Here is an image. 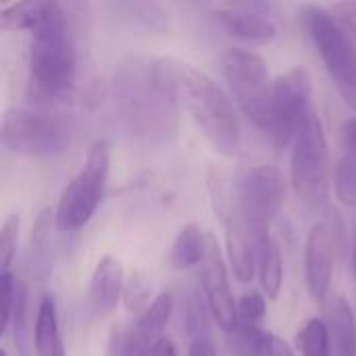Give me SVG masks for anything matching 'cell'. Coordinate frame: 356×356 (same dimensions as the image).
Masks as SVG:
<instances>
[{"instance_id": "1", "label": "cell", "mask_w": 356, "mask_h": 356, "mask_svg": "<svg viewBox=\"0 0 356 356\" xmlns=\"http://www.w3.org/2000/svg\"><path fill=\"white\" fill-rule=\"evenodd\" d=\"M154 73L175 104L190 113L213 150L227 159L240 152L242 125L236 102L215 79L194 65L173 56L154 58Z\"/></svg>"}, {"instance_id": "2", "label": "cell", "mask_w": 356, "mask_h": 356, "mask_svg": "<svg viewBox=\"0 0 356 356\" xmlns=\"http://www.w3.org/2000/svg\"><path fill=\"white\" fill-rule=\"evenodd\" d=\"M113 94L127 131L138 142L161 144L175 136L179 106L156 79L154 58L125 56L115 67Z\"/></svg>"}, {"instance_id": "3", "label": "cell", "mask_w": 356, "mask_h": 356, "mask_svg": "<svg viewBox=\"0 0 356 356\" xmlns=\"http://www.w3.org/2000/svg\"><path fill=\"white\" fill-rule=\"evenodd\" d=\"M77 50L69 17L63 15L31 33L29 81L38 96L65 98L75 83Z\"/></svg>"}, {"instance_id": "4", "label": "cell", "mask_w": 356, "mask_h": 356, "mask_svg": "<svg viewBox=\"0 0 356 356\" xmlns=\"http://www.w3.org/2000/svg\"><path fill=\"white\" fill-rule=\"evenodd\" d=\"M334 184V169L325 127L313 111L292 142L290 186L309 207H323Z\"/></svg>"}, {"instance_id": "5", "label": "cell", "mask_w": 356, "mask_h": 356, "mask_svg": "<svg viewBox=\"0 0 356 356\" xmlns=\"http://www.w3.org/2000/svg\"><path fill=\"white\" fill-rule=\"evenodd\" d=\"M108 167H111L108 142L96 140L88 150L81 171L65 186L58 198V204L54 209L58 232L73 234L90 223V219L94 217V213L102 202Z\"/></svg>"}, {"instance_id": "6", "label": "cell", "mask_w": 356, "mask_h": 356, "mask_svg": "<svg viewBox=\"0 0 356 356\" xmlns=\"http://www.w3.org/2000/svg\"><path fill=\"white\" fill-rule=\"evenodd\" d=\"M300 17L334 86L344 102L356 111V46L353 40L342 31L332 13L321 6L309 4L300 10Z\"/></svg>"}, {"instance_id": "7", "label": "cell", "mask_w": 356, "mask_h": 356, "mask_svg": "<svg viewBox=\"0 0 356 356\" xmlns=\"http://www.w3.org/2000/svg\"><path fill=\"white\" fill-rule=\"evenodd\" d=\"M221 73L240 113L263 134L269 119L273 83L267 60L248 48H227L221 54Z\"/></svg>"}, {"instance_id": "8", "label": "cell", "mask_w": 356, "mask_h": 356, "mask_svg": "<svg viewBox=\"0 0 356 356\" xmlns=\"http://www.w3.org/2000/svg\"><path fill=\"white\" fill-rule=\"evenodd\" d=\"M286 202L288 181L284 173L273 165H257L240 177L232 209L257 238H263L271 234Z\"/></svg>"}, {"instance_id": "9", "label": "cell", "mask_w": 356, "mask_h": 356, "mask_svg": "<svg viewBox=\"0 0 356 356\" xmlns=\"http://www.w3.org/2000/svg\"><path fill=\"white\" fill-rule=\"evenodd\" d=\"M311 100L313 79L305 67H292L273 79L269 96V119L263 136H267L277 150H284L294 142L302 123L313 113Z\"/></svg>"}, {"instance_id": "10", "label": "cell", "mask_w": 356, "mask_h": 356, "mask_svg": "<svg viewBox=\"0 0 356 356\" xmlns=\"http://www.w3.org/2000/svg\"><path fill=\"white\" fill-rule=\"evenodd\" d=\"M0 140L10 154L46 159L60 154L69 146V129L56 115L31 108H10L2 117Z\"/></svg>"}, {"instance_id": "11", "label": "cell", "mask_w": 356, "mask_h": 356, "mask_svg": "<svg viewBox=\"0 0 356 356\" xmlns=\"http://www.w3.org/2000/svg\"><path fill=\"white\" fill-rule=\"evenodd\" d=\"M200 265H202V292H204L207 309L213 321L225 334H229L238 323V302L232 294L227 267L213 234H209L207 252Z\"/></svg>"}, {"instance_id": "12", "label": "cell", "mask_w": 356, "mask_h": 356, "mask_svg": "<svg viewBox=\"0 0 356 356\" xmlns=\"http://www.w3.org/2000/svg\"><path fill=\"white\" fill-rule=\"evenodd\" d=\"M336 257V234L330 223L311 227L305 242V282L313 300L325 302L330 296Z\"/></svg>"}, {"instance_id": "13", "label": "cell", "mask_w": 356, "mask_h": 356, "mask_svg": "<svg viewBox=\"0 0 356 356\" xmlns=\"http://www.w3.org/2000/svg\"><path fill=\"white\" fill-rule=\"evenodd\" d=\"M225 248L238 282H250L259 267V238L244 225L234 209H229L225 217Z\"/></svg>"}, {"instance_id": "14", "label": "cell", "mask_w": 356, "mask_h": 356, "mask_svg": "<svg viewBox=\"0 0 356 356\" xmlns=\"http://www.w3.org/2000/svg\"><path fill=\"white\" fill-rule=\"evenodd\" d=\"M215 23L232 38H238L252 46H267L275 40L277 27L269 19V15L261 13H248L238 8H219L213 13Z\"/></svg>"}, {"instance_id": "15", "label": "cell", "mask_w": 356, "mask_h": 356, "mask_svg": "<svg viewBox=\"0 0 356 356\" xmlns=\"http://www.w3.org/2000/svg\"><path fill=\"white\" fill-rule=\"evenodd\" d=\"M67 15L60 0H17L2 8L0 27L6 33L17 31H38L50 21Z\"/></svg>"}, {"instance_id": "16", "label": "cell", "mask_w": 356, "mask_h": 356, "mask_svg": "<svg viewBox=\"0 0 356 356\" xmlns=\"http://www.w3.org/2000/svg\"><path fill=\"white\" fill-rule=\"evenodd\" d=\"M123 286H125V271L121 261L115 257H102L92 273L88 298L96 313L106 315L111 313L117 302L123 298Z\"/></svg>"}, {"instance_id": "17", "label": "cell", "mask_w": 356, "mask_h": 356, "mask_svg": "<svg viewBox=\"0 0 356 356\" xmlns=\"http://www.w3.org/2000/svg\"><path fill=\"white\" fill-rule=\"evenodd\" d=\"M323 311L334 356H356V317L350 302L344 296L334 294L325 298Z\"/></svg>"}, {"instance_id": "18", "label": "cell", "mask_w": 356, "mask_h": 356, "mask_svg": "<svg viewBox=\"0 0 356 356\" xmlns=\"http://www.w3.org/2000/svg\"><path fill=\"white\" fill-rule=\"evenodd\" d=\"M227 340L236 356H296L284 338L265 332L261 325H236Z\"/></svg>"}, {"instance_id": "19", "label": "cell", "mask_w": 356, "mask_h": 356, "mask_svg": "<svg viewBox=\"0 0 356 356\" xmlns=\"http://www.w3.org/2000/svg\"><path fill=\"white\" fill-rule=\"evenodd\" d=\"M115 4L121 19L142 31L165 35L173 27L171 15L161 0H115Z\"/></svg>"}, {"instance_id": "20", "label": "cell", "mask_w": 356, "mask_h": 356, "mask_svg": "<svg viewBox=\"0 0 356 356\" xmlns=\"http://www.w3.org/2000/svg\"><path fill=\"white\" fill-rule=\"evenodd\" d=\"M261 292L269 300H277L284 286V257L277 240L267 234L259 238V267H257Z\"/></svg>"}, {"instance_id": "21", "label": "cell", "mask_w": 356, "mask_h": 356, "mask_svg": "<svg viewBox=\"0 0 356 356\" xmlns=\"http://www.w3.org/2000/svg\"><path fill=\"white\" fill-rule=\"evenodd\" d=\"M207 244H209V234H202L200 227L194 223L186 225L177 234V238L171 246L169 265L177 271H186V269L200 265L204 259V252H207Z\"/></svg>"}, {"instance_id": "22", "label": "cell", "mask_w": 356, "mask_h": 356, "mask_svg": "<svg viewBox=\"0 0 356 356\" xmlns=\"http://www.w3.org/2000/svg\"><path fill=\"white\" fill-rule=\"evenodd\" d=\"M171 313H173V298L169 292H163L159 294L146 311L140 313L134 330L136 334L140 336V340L152 348L161 338H163V332L167 330L169 325V319H171Z\"/></svg>"}, {"instance_id": "23", "label": "cell", "mask_w": 356, "mask_h": 356, "mask_svg": "<svg viewBox=\"0 0 356 356\" xmlns=\"http://www.w3.org/2000/svg\"><path fill=\"white\" fill-rule=\"evenodd\" d=\"M60 334H58V317H56V305L50 296H44L38 315H35V330H33V348L38 356H54L58 344H60Z\"/></svg>"}, {"instance_id": "24", "label": "cell", "mask_w": 356, "mask_h": 356, "mask_svg": "<svg viewBox=\"0 0 356 356\" xmlns=\"http://www.w3.org/2000/svg\"><path fill=\"white\" fill-rule=\"evenodd\" d=\"M296 348L300 356H332V338L325 319H309L296 336Z\"/></svg>"}, {"instance_id": "25", "label": "cell", "mask_w": 356, "mask_h": 356, "mask_svg": "<svg viewBox=\"0 0 356 356\" xmlns=\"http://www.w3.org/2000/svg\"><path fill=\"white\" fill-rule=\"evenodd\" d=\"M334 192L340 204L355 209L356 207V159L346 154L334 167Z\"/></svg>"}, {"instance_id": "26", "label": "cell", "mask_w": 356, "mask_h": 356, "mask_svg": "<svg viewBox=\"0 0 356 356\" xmlns=\"http://www.w3.org/2000/svg\"><path fill=\"white\" fill-rule=\"evenodd\" d=\"M123 305L129 313H142L148 309V305L154 300L152 298V282L140 273V271H131L125 277V286H123Z\"/></svg>"}, {"instance_id": "27", "label": "cell", "mask_w": 356, "mask_h": 356, "mask_svg": "<svg viewBox=\"0 0 356 356\" xmlns=\"http://www.w3.org/2000/svg\"><path fill=\"white\" fill-rule=\"evenodd\" d=\"M150 348L140 340L134 327H117L108 336L106 356H148Z\"/></svg>"}, {"instance_id": "28", "label": "cell", "mask_w": 356, "mask_h": 356, "mask_svg": "<svg viewBox=\"0 0 356 356\" xmlns=\"http://www.w3.org/2000/svg\"><path fill=\"white\" fill-rule=\"evenodd\" d=\"M267 296L250 290L238 300V323L236 325H261L267 315Z\"/></svg>"}, {"instance_id": "29", "label": "cell", "mask_w": 356, "mask_h": 356, "mask_svg": "<svg viewBox=\"0 0 356 356\" xmlns=\"http://www.w3.org/2000/svg\"><path fill=\"white\" fill-rule=\"evenodd\" d=\"M19 227H21V217L17 213L8 215L2 223L0 229V271H8L13 265V259L17 254V244H19Z\"/></svg>"}, {"instance_id": "30", "label": "cell", "mask_w": 356, "mask_h": 356, "mask_svg": "<svg viewBox=\"0 0 356 356\" xmlns=\"http://www.w3.org/2000/svg\"><path fill=\"white\" fill-rule=\"evenodd\" d=\"M17 284L19 280H15V275L10 271H0V296H2V332H6L10 327V319H13V309H15V300H17Z\"/></svg>"}, {"instance_id": "31", "label": "cell", "mask_w": 356, "mask_h": 356, "mask_svg": "<svg viewBox=\"0 0 356 356\" xmlns=\"http://www.w3.org/2000/svg\"><path fill=\"white\" fill-rule=\"evenodd\" d=\"M330 13L356 46V0H340L330 8Z\"/></svg>"}, {"instance_id": "32", "label": "cell", "mask_w": 356, "mask_h": 356, "mask_svg": "<svg viewBox=\"0 0 356 356\" xmlns=\"http://www.w3.org/2000/svg\"><path fill=\"white\" fill-rule=\"evenodd\" d=\"M207 311L202 307V302L198 298H192L188 302V309H186V330L188 334L194 338V336H200V334H209V327H207Z\"/></svg>"}, {"instance_id": "33", "label": "cell", "mask_w": 356, "mask_h": 356, "mask_svg": "<svg viewBox=\"0 0 356 356\" xmlns=\"http://www.w3.org/2000/svg\"><path fill=\"white\" fill-rule=\"evenodd\" d=\"M188 356H217V350H215V344H213L211 334L194 336L192 342H190V346H188Z\"/></svg>"}, {"instance_id": "34", "label": "cell", "mask_w": 356, "mask_h": 356, "mask_svg": "<svg viewBox=\"0 0 356 356\" xmlns=\"http://www.w3.org/2000/svg\"><path fill=\"white\" fill-rule=\"evenodd\" d=\"M229 8L238 10H248V13H261V15H271L273 6L269 0H225Z\"/></svg>"}, {"instance_id": "35", "label": "cell", "mask_w": 356, "mask_h": 356, "mask_svg": "<svg viewBox=\"0 0 356 356\" xmlns=\"http://www.w3.org/2000/svg\"><path fill=\"white\" fill-rule=\"evenodd\" d=\"M342 142H344V148L348 150V154L356 159V117L344 121V125H342Z\"/></svg>"}, {"instance_id": "36", "label": "cell", "mask_w": 356, "mask_h": 356, "mask_svg": "<svg viewBox=\"0 0 356 356\" xmlns=\"http://www.w3.org/2000/svg\"><path fill=\"white\" fill-rule=\"evenodd\" d=\"M148 356H177V350H175V346H173V342H171L169 338H161V340L150 348Z\"/></svg>"}, {"instance_id": "37", "label": "cell", "mask_w": 356, "mask_h": 356, "mask_svg": "<svg viewBox=\"0 0 356 356\" xmlns=\"http://www.w3.org/2000/svg\"><path fill=\"white\" fill-rule=\"evenodd\" d=\"M350 261H353V277H355L356 286V219L355 225H353V257H350Z\"/></svg>"}, {"instance_id": "38", "label": "cell", "mask_w": 356, "mask_h": 356, "mask_svg": "<svg viewBox=\"0 0 356 356\" xmlns=\"http://www.w3.org/2000/svg\"><path fill=\"white\" fill-rule=\"evenodd\" d=\"M54 356H67V353H65V346H63V342L58 344V348H56V353H54Z\"/></svg>"}, {"instance_id": "39", "label": "cell", "mask_w": 356, "mask_h": 356, "mask_svg": "<svg viewBox=\"0 0 356 356\" xmlns=\"http://www.w3.org/2000/svg\"><path fill=\"white\" fill-rule=\"evenodd\" d=\"M0 4H4V6H8V4H10V0H0Z\"/></svg>"}]
</instances>
